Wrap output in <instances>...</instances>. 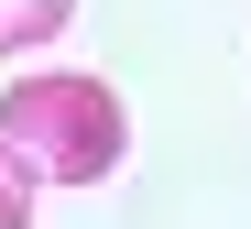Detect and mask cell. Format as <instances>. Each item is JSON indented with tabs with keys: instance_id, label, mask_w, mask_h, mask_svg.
Masks as SVG:
<instances>
[{
	"instance_id": "obj_2",
	"label": "cell",
	"mask_w": 251,
	"mask_h": 229,
	"mask_svg": "<svg viewBox=\"0 0 251 229\" xmlns=\"http://www.w3.org/2000/svg\"><path fill=\"white\" fill-rule=\"evenodd\" d=\"M76 22V0H0V55H33Z\"/></svg>"
},
{
	"instance_id": "obj_1",
	"label": "cell",
	"mask_w": 251,
	"mask_h": 229,
	"mask_svg": "<svg viewBox=\"0 0 251 229\" xmlns=\"http://www.w3.org/2000/svg\"><path fill=\"white\" fill-rule=\"evenodd\" d=\"M0 142L55 186H109L120 153H131V120L88 66H33V76L0 87Z\"/></svg>"
},
{
	"instance_id": "obj_3",
	"label": "cell",
	"mask_w": 251,
	"mask_h": 229,
	"mask_svg": "<svg viewBox=\"0 0 251 229\" xmlns=\"http://www.w3.org/2000/svg\"><path fill=\"white\" fill-rule=\"evenodd\" d=\"M0 229H33V164L0 142Z\"/></svg>"
}]
</instances>
